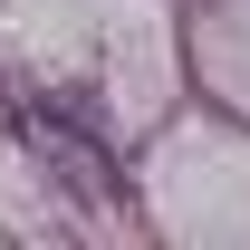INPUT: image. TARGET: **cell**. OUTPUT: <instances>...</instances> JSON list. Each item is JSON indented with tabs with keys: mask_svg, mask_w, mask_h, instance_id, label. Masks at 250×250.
Listing matches in <instances>:
<instances>
[{
	"mask_svg": "<svg viewBox=\"0 0 250 250\" xmlns=\"http://www.w3.org/2000/svg\"><path fill=\"white\" fill-rule=\"evenodd\" d=\"M10 125L29 135V154L67 164V183H77V192H106V154H96V145H87V135H77L67 116H58V106H39V96H20V106H10Z\"/></svg>",
	"mask_w": 250,
	"mask_h": 250,
	"instance_id": "1",
	"label": "cell"
}]
</instances>
